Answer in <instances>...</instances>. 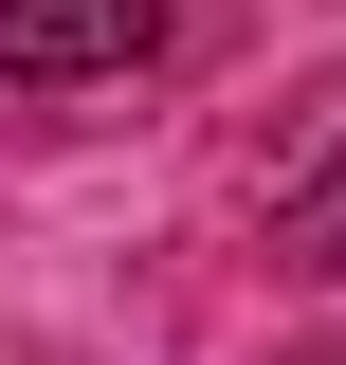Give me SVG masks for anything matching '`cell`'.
I'll use <instances>...</instances> for the list:
<instances>
[{"mask_svg":"<svg viewBox=\"0 0 346 365\" xmlns=\"http://www.w3.org/2000/svg\"><path fill=\"white\" fill-rule=\"evenodd\" d=\"M164 55V0H0V91H110Z\"/></svg>","mask_w":346,"mask_h":365,"instance_id":"obj_2","label":"cell"},{"mask_svg":"<svg viewBox=\"0 0 346 365\" xmlns=\"http://www.w3.org/2000/svg\"><path fill=\"white\" fill-rule=\"evenodd\" d=\"M237 182H256V237H273L292 274H346V73H310L292 110L256 128Z\"/></svg>","mask_w":346,"mask_h":365,"instance_id":"obj_1","label":"cell"},{"mask_svg":"<svg viewBox=\"0 0 346 365\" xmlns=\"http://www.w3.org/2000/svg\"><path fill=\"white\" fill-rule=\"evenodd\" d=\"M310 365H346V347H310Z\"/></svg>","mask_w":346,"mask_h":365,"instance_id":"obj_3","label":"cell"}]
</instances>
